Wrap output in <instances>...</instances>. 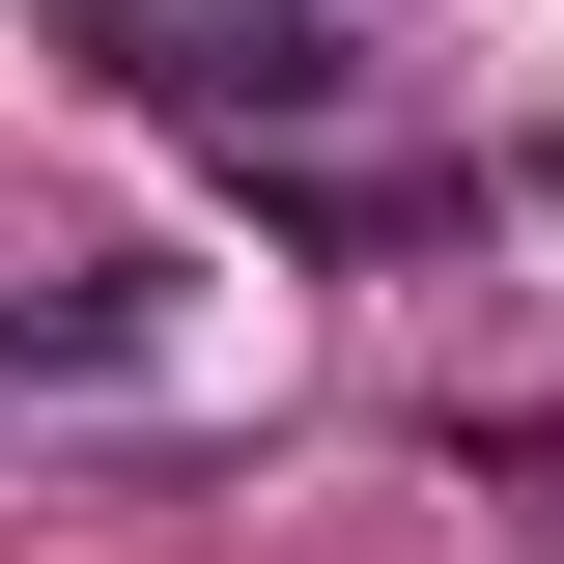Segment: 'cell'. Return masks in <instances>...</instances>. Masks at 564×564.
Returning <instances> with one entry per match:
<instances>
[{
  "label": "cell",
  "mask_w": 564,
  "mask_h": 564,
  "mask_svg": "<svg viewBox=\"0 0 564 564\" xmlns=\"http://www.w3.org/2000/svg\"><path fill=\"white\" fill-rule=\"evenodd\" d=\"M0 367H29V395H141V367H170V282H141V254L0 282Z\"/></svg>",
  "instance_id": "1"
}]
</instances>
